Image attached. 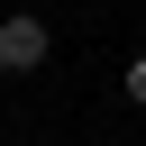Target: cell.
<instances>
[{
    "instance_id": "1",
    "label": "cell",
    "mask_w": 146,
    "mask_h": 146,
    "mask_svg": "<svg viewBox=\"0 0 146 146\" xmlns=\"http://www.w3.org/2000/svg\"><path fill=\"white\" fill-rule=\"evenodd\" d=\"M46 64H55V27H46L36 9H9V18H0V73L27 82V73H46Z\"/></svg>"
},
{
    "instance_id": "2",
    "label": "cell",
    "mask_w": 146,
    "mask_h": 146,
    "mask_svg": "<svg viewBox=\"0 0 146 146\" xmlns=\"http://www.w3.org/2000/svg\"><path fill=\"white\" fill-rule=\"evenodd\" d=\"M119 100H128V110H146V55H128V64H119Z\"/></svg>"
}]
</instances>
